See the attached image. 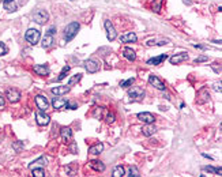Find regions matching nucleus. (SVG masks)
I'll return each mask as SVG.
<instances>
[{
    "label": "nucleus",
    "mask_w": 222,
    "mask_h": 177,
    "mask_svg": "<svg viewBox=\"0 0 222 177\" xmlns=\"http://www.w3.org/2000/svg\"><path fill=\"white\" fill-rule=\"evenodd\" d=\"M81 29V25L78 22H71L68 23L66 26V29H64V40H66V42H70V41H72L75 38V36L78 34Z\"/></svg>",
    "instance_id": "1"
},
{
    "label": "nucleus",
    "mask_w": 222,
    "mask_h": 177,
    "mask_svg": "<svg viewBox=\"0 0 222 177\" xmlns=\"http://www.w3.org/2000/svg\"><path fill=\"white\" fill-rule=\"evenodd\" d=\"M40 37H41V33H40V30H37V29H29L25 33V40L29 44H32V45H36V44L38 42Z\"/></svg>",
    "instance_id": "2"
},
{
    "label": "nucleus",
    "mask_w": 222,
    "mask_h": 177,
    "mask_svg": "<svg viewBox=\"0 0 222 177\" xmlns=\"http://www.w3.org/2000/svg\"><path fill=\"white\" fill-rule=\"evenodd\" d=\"M145 90L141 87H131L128 90V97L131 98L132 101H142L143 98H145Z\"/></svg>",
    "instance_id": "3"
},
{
    "label": "nucleus",
    "mask_w": 222,
    "mask_h": 177,
    "mask_svg": "<svg viewBox=\"0 0 222 177\" xmlns=\"http://www.w3.org/2000/svg\"><path fill=\"white\" fill-rule=\"evenodd\" d=\"M33 19L34 22H37L38 25H45L48 22V19H49V14L45 10H38L36 14L33 15Z\"/></svg>",
    "instance_id": "4"
},
{
    "label": "nucleus",
    "mask_w": 222,
    "mask_h": 177,
    "mask_svg": "<svg viewBox=\"0 0 222 177\" xmlns=\"http://www.w3.org/2000/svg\"><path fill=\"white\" fill-rule=\"evenodd\" d=\"M83 67L86 68V71L89 74H95L100 71V63L98 61H95L93 59H89L83 63Z\"/></svg>",
    "instance_id": "5"
},
{
    "label": "nucleus",
    "mask_w": 222,
    "mask_h": 177,
    "mask_svg": "<svg viewBox=\"0 0 222 177\" xmlns=\"http://www.w3.org/2000/svg\"><path fill=\"white\" fill-rule=\"evenodd\" d=\"M105 30H107V38L109 41H113L116 40V37H117V33H116V29L113 26V23L111 22V20H105Z\"/></svg>",
    "instance_id": "6"
},
{
    "label": "nucleus",
    "mask_w": 222,
    "mask_h": 177,
    "mask_svg": "<svg viewBox=\"0 0 222 177\" xmlns=\"http://www.w3.org/2000/svg\"><path fill=\"white\" fill-rule=\"evenodd\" d=\"M149 83L151 84V86H154L155 88H158V90H161V91H165L166 90V86H165V83L159 79L157 75H150L149 76Z\"/></svg>",
    "instance_id": "7"
},
{
    "label": "nucleus",
    "mask_w": 222,
    "mask_h": 177,
    "mask_svg": "<svg viewBox=\"0 0 222 177\" xmlns=\"http://www.w3.org/2000/svg\"><path fill=\"white\" fill-rule=\"evenodd\" d=\"M34 101H36V105L37 108L40 109V110L45 112L48 108H49V101L46 100V97H44V95H36V98H34Z\"/></svg>",
    "instance_id": "8"
},
{
    "label": "nucleus",
    "mask_w": 222,
    "mask_h": 177,
    "mask_svg": "<svg viewBox=\"0 0 222 177\" xmlns=\"http://www.w3.org/2000/svg\"><path fill=\"white\" fill-rule=\"evenodd\" d=\"M6 98L10 102L15 104V102H18L20 100V93L16 90V88H8V90H7V93H6Z\"/></svg>",
    "instance_id": "9"
},
{
    "label": "nucleus",
    "mask_w": 222,
    "mask_h": 177,
    "mask_svg": "<svg viewBox=\"0 0 222 177\" xmlns=\"http://www.w3.org/2000/svg\"><path fill=\"white\" fill-rule=\"evenodd\" d=\"M36 121L38 125H48L50 123V117L48 114H45V112L40 110L36 113Z\"/></svg>",
    "instance_id": "10"
},
{
    "label": "nucleus",
    "mask_w": 222,
    "mask_h": 177,
    "mask_svg": "<svg viewBox=\"0 0 222 177\" xmlns=\"http://www.w3.org/2000/svg\"><path fill=\"white\" fill-rule=\"evenodd\" d=\"M138 119L142 123H145V124H153L155 121L154 114H151L150 112H141V113H138Z\"/></svg>",
    "instance_id": "11"
},
{
    "label": "nucleus",
    "mask_w": 222,
    "mask_h": 177,
    "mask_svg": "<svg viewBox=\"0 0 222 177\" xmlns=\"http://www.w3.org/2000/svg\"><path fill=\"white\" fill-rule=\"evenodd\" d=\"M188 59V53L187 52H181V53H177V54H175V56H172L169 59V61H170V64H180V63H183L184 60H187Z\"/></svg>",
    "instance_id": "12"
},
{
    "label": "nucleus",
    "mask_w": 222,
    "mask_h": 177,
    "mask_svg": "<svg viewBox=\"0 0 222 177\" xmlns=\"http://www.w3.org/2000/svg\"><path fill=\"white\" fill-rule=\"evenodd\" d=\"M3 7L7 12H15L18 10V4L15 0H3Z\"/></svg>",
    "instance_id": "13"
},
{
    "label": "nucleus",
    "mask_w": 222,
    "mask_h": 177,
    "mask_svg": "<svg viewBox=\"0 0 222 177\" xmlns=\"http://www.w3.org/2000/svg\"><path fill=\"white\" fill-rule=\"evenodd\" d=\"M34 72L37 75H40V76H45V75L49 74V67L46 66V64H37V66L33 67Z\"/></svg>",
    "instance_id": "14"
},
{
    "label": "nucleus",
    "mask_w": 222,
    "mask_h": 177,
    "mask_svg": "<svg viewBox=\"0 0 222 177\" xmlns=\"http://www.w3.org/2000/svg\"><path fill=\"white\" fill-rule=\"evenodd\" d=\"M60 135H61V139H63V142H70L71 139H72V129L71 127H63L60 129Z\"/></svg>",
    "instance_id": "15"
},
{
    "label": "nucleus",
    "mask_w": 222,
    "mask_h": 177,
    "mask_svg": "<svg viewBox=\"0 0 222 177\" xmlns=\"http://www.w3.org/2000/svg\"><path fill=\"white\" fill-rule=\"evenodd\" d=\"M52 106L53 109H57V110H60V109H64L66 108V104H67V100L66 98H57V97H54L52 98Z\"/></svg>",
    "instance_id": "16"
},
{
    "label": "nucleus",
    "mask_w": 222,
    "mask_h": 177,
    "mask_svg": "<svg viewBox=\"0 0 222 177\" xmlns=\"http://www.w3.org/2000/svg\"><path fill=\"white\" fill-rule=\"evenodd\" d=\"M89 166H90L93 170H95V172H104L105 170V163L102 162V161H98V159H93V161H90L89 162Z\"/></svg>",
    "instance_id": "17"
},
{
    "label": "nucleus",
    "mask_w": 222,
    "mask_h": 177,
    "mask_svg": "<svg viewBox=\"0 0 222 177\" xmlns=\"http://www.w3.org/2000/svg\"><path fill=\"white\" fill-rule=\"evenodd\" d=\"M120 41L123 44H131V42H136L138 37H136L135 33H125L120 37Z\"/></svg>",
    "instance_id": "18"
},
{
    "label": "nucleus",
    "mask_w": 222,
    "mask_h": 177,
    "mask_svg": "<svg viewBox=\"0 0 222 177\" xmlns=\"http://www.w3.org/2000/svg\"><path fill=\"white\" fill-rule=\"evenodd\" d=\"M168 59V54H159V56H155V57H151V59L147 60V64H153V66H159L162 61H165Z\"/></svg>",
    "instance_id": "19"
},
{
    "label": "nucleus",
    "mask_w": 222,
    "mask_h": 177,
    "mask_svg": "<svg viewBox=\"0 0 222 177\" xmlns=\"http://www.w3.org/2000/svg\"><path fill=\"white\" fill-rule=\"evenodd\" d=\"M50 91H52V94H54V95H63V94H67L68 91H70V86L66 84V86L52 87V88H50Z\"/></svg>",
    "instance_id": "20"
},
{
    "label": "nucleus",
    "mask_w": 222,
    "mask_h": 177,
    "mask_svg": "<svg viewBox=\"0 0 222 177\" xmlns=\"http://www.w3.org/2000/svg\"><path fill=\"white\" fill-rule=\"evenodd\" d=\"M123 56H124L127 60H129V61H134V60L136 59V53H135V50L132 49V48H128V46L123 49Z\"/></svg>",
    "instance_id": "21"
},
{
    "label": "nucleus",
    "mask_w": 222,
    "mask_h": 177,
    "mask_svg": "<svg viewBox=\"0 0 222 177\" xmlns=\"http://www.w3.org/2000/svg\"><path fill=\"white\" fill-rule=\"evenodd\" d=\"M210 98V94L209 91L206 90V88H202V90L198 93V104H204V102H207Z\"/></svg>",
    "instance_id": "22"
},
{
    "label": "nucleus",
    "mask_w": 222,
    "mask_h": 177,
    "mask_svg": "<svg viewBox=\"0 0 222 177\" xmlns=\"http://www.w3.org/2000/svg\"><path fill=\"white\" fill-rule=\"evenodd\" d=\"M53 44H54L53 36H50V34H45V37H44V40H42V48L44 49H50V48L53 46Z\"/></svg>",
    "instance_id": "23"
},
{
    "label": "nucleus",
    "mask_w": 222,
    "mask_h": 177,
    "mask_svg": "<svg viewBox=\"0 0 222 177\" xmlns=\"http://www.w3.org/2000/svg\"><path fill=\"white\" fill-rule=\"evenodd\" d=\"M155 132H157V128H155V125H153V124H146L145 127L142 128V134L145 136H151V135H154Z\"/></svg>",
    "instance_id": "24"
},
{
    "label": "nucleus",
    "mask_w": 222,
    "mask_h": 177,
    "mask_svg": "<svg viewBox=\"0 0 222 177\" xmlns=\"http://www.w3.org/2000/svg\"><path fill=\"white\" fill-rule=\"evenodd\" d=\"M46 163H48V158H46L45 155H41L38 159H36V161H33L32 163H30V165H29V169L32 170V169L34 168V166H37V165L44 166V165H46Z\"/></svg>",
    "instance_id": "25"
},
{
    "label": "nucleus",
    "mask_w": 222,
    "mask_h": 177,
    "mask_svg": "<svg viewBox=\"0 0 222 177\" xmlns=\"http://www.w3.org/2000/svg\"><path fill=\"white\" fill-rule=\"evenodd\" d=\"M162 3H163V0H150V7H151V10L154 12L159 14V12H161Z\"/></svg>",
    "instance_id": "26"
},
{
    "label": "nucleus",
    "mask_w": 222,
    "mask_h": 177,
    "mask_svg": "<svg viewBox=\"0 0 222 177\" xmlns=\"http://www.w3.org/2000/svg\"><path fill=\"white\" fill-rule=\"evenodd\" d=\"M102 150H104V145L102 143H97V145L91 146V147H89V153L93 155H98L102 153Z\"/></svg>",
    "instance_id": "27"
},
{
    "label": "nucleus",
    "mask_w": 222,
    "mask_h": 177,
    "mask_svg": "<svg viewBox=\"0 0 222 177\" xmlns=\"http://www.w3.org/2000/svg\"><path fill=\"white\" fill-rule=\"evenodd\" d=\"M112 176H113V177H123V176H125L124 168H123L121 165H117V166H116V168L113 169V173H112Z\"/></svg>",
    "instance_id": "28"
},
{
    "label": "nucleus",
    "mask_w": 222,
    "mask_h": 177,
    "mask_svg": "<svg viewBox=\"0 0 222 177\" xmlns=\"http://www.w3.org/2000/svg\"><path fill=\"white\" fill-rule=\"evenodd\" d=\"M32 176L33 177H44L45 176V170L42 168H33L32 169Z\"/></svg>",
    "instance_id": "29"
},
{
    "label": "nucleus",
    "mask_w": 222,
    "mask_h": 177,
    "mask_svg": "<svg viewBox=\"0 0 222 177\" xmlns=\"http://www.w3.org/2000/svg\"><path fill=\"white\" fill-rule=\"evenodd\" d=\"M203 170H206V172H209V173H213V175H220L221 176V173H222V170L221 168H213V166H203Z\"/></svg>",
    "instance_id": "30"
},
{
    "label": "nucleus",
    "mask_w": 222,
    "mask_h": 177,
    "mask_svg": "<svg viewBox=\"0 0 222 177\" xmlns=\"http://www.w3.org/2000/svg\"><path fill=\"white\" fill-rule=\"evenodd\" d=\"M70 70H71V67H70V66H66V67H64V68H63V70H61V72H60V75H59V78H57V79H56V80H57V82H60V80H63V79H64V78H66V76H67V74H68V72H70Z\"/></svg>",
    "instance_id": "31"
},
{
    "label": "nucleus",
    "mask_w": 222,
    "mask_h": 177,
    "mask_svg": "<svg viewBox=\"0 0 222 177\" xmlns=\"http://www.w3.org/2000/svg\"><path fill=\"white\" fill-rule=\"evenodd\" d=\"M82 79V74H76V75H74L72 78H70V80H68V86H72V84L75 83H78Z\"/></svg>",
    "instance_id": "32"
},
{
    "label": "nucleus",
    "mask_w": 222,
    "mask_h": 177,
    "mask_svg": "<svg viewBox=\"0 0 222 177\" xmlns=\"http://www.w3.org/2000/svg\"><path fill=\"white\" fill-rule=\"evenodd\" d=\"M127 176H129V177H139L141 175H139V170H138L136 166H131V168L128 169V175Z\"/></svg>",
    "instance_id": "33"
},
{
    "label": "nucleus",
    "mask_w": 222,
    "mask_h": 177,
    "mask_svg": "<svg viewBox=\"0 0 222 177\" xmlns=\"http://www.w3.org/2000/svg\"><path fill=\"white\" fill-rule=\"evenodd\" d=\"M12 149L15 150L16 153H19L20 150H23V142H20V140L14 142V143H12Z\"/></svg>",
    "instance_id": "34"
},
{
    "label": "nucleus",
    "mask_w": 222,
    "mask_h": 177,
    "mask_svg": "<svg viewBox=\"0 0 222 177\" xmlns=\"http://www.w3.org/2000/svg\"><path fill=\"white\" fill-rule=\"evenodd\" d=\"M134 82H135V78H129V79H127V80H123L120 83V86L121 87H129V86H132Z\"/></svg>",
    "instance_id": "35"
},
{
    "label": "nucleus",
    "mask_w": 222,
    "mask_h": 177,
    "mask_svg": "<svg viewBox=\"0 0 222 177\" xmlns=\"http://www.w3.org/2000/svg\"><path fill=\"white\" fill-rule=\"evenodd\" d=\"M7 53H8V46L4 42H0V56H4Z\"/></svg>",
    "instance_id": "36"
},
{
    "label": "nucleus",
    "mask_w": 222,
    "mask_h": 177,
    "mask_svg": "<svg viewBox=\"0 0 222 177\" xmlns=\"http://www.w3.org/2000/svg\"><path fill=\"white\" fill-rule=\"evenodd\" d=\"M66 108H67V109H71V110H75V109H78V104H76V102H71V101H67V104H66Z\"/></svg>",
    "instance_id": "37"
},
{
    "label": "nucleus",
    "mask_w": 222,
    "mask_h": 177,
    "mask_svg": "<svg viewBox=\"0 0 222 177\" xmlns=\"http://www.w3.org/2000/svg\"><path fill=\"white\" fill-rule=\"evenodd\" d=\"M105 120H107L108 124H113L115 123V114L113 113H108L107 117H105Z\"/></svg>",
    "instance_id": "38"
},
{
    "label": "nucleus",
    "mask_w": 222,
    "mask_h": 177,
    "mask_svg": "<svg viewBox=\"0 0 222 177\" xmlns=\"http://www.w3.org/2000/svg\"><path fill=\"white\" fill-rule=\"evenodd\" d=\"M207 60H209V57H207V56H199V57H196L194 61L198 64V63H203V61H207Z\"/></svg>",
    "instance_id": "39"
},
{
    "label": "nucleus",
    "mask_w": 222,
    "mask_h": 177,
    "mask_svg": "<svg viewBox=\"0 0 222 177\" xmlns=\"http://www.w3.org/2000/svg\"><path fill=\"white\" fill-rule=\"evenodd\" d=\"M70 150H71V153H72V154H76L78 153V149H76V145H75V143H72V145L70 146Z\"/></svg>",
    "instance_id": "40"
},
{
    "label": "nucleus",
    "mask_w": 222,
    "mask_h": 177,
    "mask_svg": "<svg viewBox=\"0 0 222 177\" xmlns=\"http://www.w3.org/2000/svg\"><path fill=\"white\" fill-rule=\"evenodd\" d=\"M54 32H56V27H54V26H52V27H49V29H48L46 34H50V36H53V34H54Z\"/></svg>",
    "instance_id": "41"
},
{
    "label": "nucleus",
    "mask_w": 222,
    "mask_h": 177,
    "mask_svg": "<svg viewBox=\"0 0 222 177\" xmlns=\"http://www.w3.org/2000/svg\"><path fill=\"white\" fill-rule=\"evenodd\" d=\"M214 88H215V91H220V93H221V82H220V83H217L215 86H214Z\"/></svg>",
    "instance_id": "42"
},
{
    "label": "nucleus",
    "mask_w": 222,
    "mask_h": 177,
    "mask_svg": "<svg viewBox=\"0 0 222 177\" xmlns=\"http://www.w3.org/2000/svg\"><path fill=\"white\" fill-rule=\"evenodd\" d=\"M0 106H4V98L0 95Z\"/></svg>",
    "instance_id": "43"
},
{
    "label": "nucleus",
    "mask_w": 222,
    "mask_h": 177,
    "mask_svg": "<svg viewBox=\"0 0 222 177\" xmlns=\"http://www.w3.org/2000/svg\"><path fill=\"white\" fill-rule=\"evenodd\" d=\"M195 48H199V49H203V50L206 49V46H204V45H199V44H196Z\"/></svg>",
    "instance_id": "44"
},
{
    "label": "nucleus",
    "mask_w": 222,
    "mask_h": 177,
    "mask_svg": "<svg viewBox=\"0 0 222 177\" xmlns=\"http://www.w3.org/2000/svg\"><path fill=\"white\" fill-rule=\"evenodd\" d=\"M202 157H204V158H209V159H213V157H210V155H207V154H202Z\"/></svg>",
    "instance_id": "45"
},
{
    "label": "nucleus",
    "mask_w": 222,
    "mask_h": 177,
    "mask_svg": "<svg viewBox=\"0 0 222 177\" xmlns=\"http://www.w3.org/2000/svg\"><path fill=\"white\" fill-rule=\"evenodd\" d=\"M0 4H2V0H0Z\"/></svg>",
    "instance_id": "46"
}]
</instances>
